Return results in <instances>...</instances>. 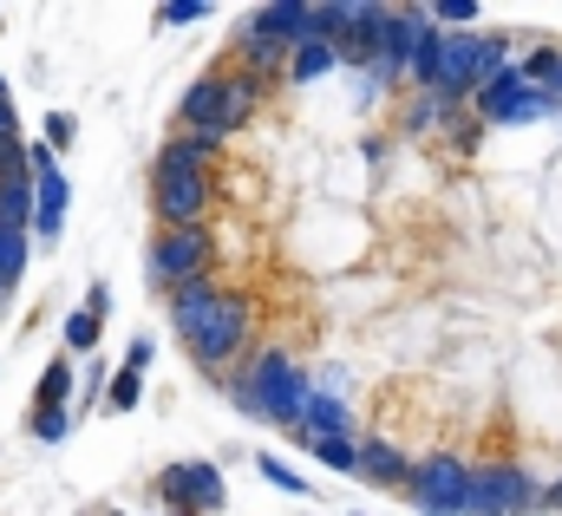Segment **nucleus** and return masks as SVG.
Returning <instances> with one entry per match:
<instances>
[{
    "mask_svg": "<svg viewBox=\"0 0 562 516\" xmlns=\"http://www.w3.org/2000/svg\"><path fill=\"white\" fill-rule=\"evenodd\" d=\"M256 105H262V79H249L243 66H210V72L183 92L177 125L190 131V137H203V144L223 150L236 131L256 119Z\"/></svg>",
    "mask_w": 562,
    "mask_h": 516,
    "instance_id": "nucleus-1",
    "label": "nucleus"
},
{
    "mask_svg": "<svg viewBox=\"0 0 562 516\" xmlns=\"http://www.w3.org/2000/svg\"><path fill=\"white\" fill-rule=\"evenodd\" d=\"M307 367L294 360V354H281V347H262V354H249L243 367H236V380H229V399H236V412H249V418H262V425H301V405H307Z\"/></svg>",
    "mask_w": 562,
    "mask_h": 516,
    "instance_id": "nucleus-2",
    "label": "nucleus"
},
{
    "mask_svg": "<svg viewBox=\"0 0 562 516\" xmlns=\"http://www.w3.org/2000/svg\"><path fill=\"white\" fill-rule=\"evenodd\" d=\"M249 334H256V301H249L243 288H223V294L210 301V314L183 334V347H190V360H196L203 373H223V367H236V360L249 354Z\"/></svg>",
    "mask_w": 562,
    "mask_h": 516,
    "instance_id": "nucleus-3",
    "label": "nucleus"
},
{
    "mask_svg": "<svg viewBox=\"0 0 562 516\" xmlns=\"http://www.w3.org/2000/svg\"><path fill=\"white\" fill-rule=\"evenodd\" d=\"M543 504V484L524 471V464H471V484H464V516H537Z\"/></svg>",
    "mask_w": 562,
    "mask_h": 516,
    "instance_id": "nucleus-4",
    "label": "nucleus"
},
{
    "mask_svg": "<svg viewBox=\"0 0 562 516\" xmlns=\"http://www.w3.org/2000/svg\"><path fill=\"white\" fill-rule=\"evenodd\" d=\"M150 491H157L164 516H216V511H229V484H223V471H216L210 458L164 464Z\"/></svg>",
    "mask_w": 562,
    "mask_h": 516,
    "instance_id": "nucleus-5",
    "label": "nucleus"
},
{
    "mask_svg": "<svg viewBox=\"0 0 562 516\" xmlns=\"http://www.w3.org/2000/svg\"><path fill=\"white\" fill-rule=\"evenodd\" d=\"M471 105H477V125H537V119L557 112V99L537 92V86L517 72V59H510L504 72H491V79L471 92Z\"/></svg>",
    "mask_w": 562,
    "mask_h": 516,
    "instance_id": "nucleus-6",
    "label": "nucleus"
},
{
    "mask_svg": "<svg viewBox=\"0 0 562 516\" xmlns=\"http://www.w3.org/2000/svg\"><path fill=\"white\" fill-rule=\"evenodd\" d=\"M210 256H216L210 229H157V236H150V249H144V281L170 294V288H183V281L210 274Z\"/></svg>",
    "mask_w": 562,
    "mask_h": 516,
    "instance_id": "nucleus-7",
    "label": "nucleus"
},
{
    "mask_svg": "<svg viewBox=\"0 0 562 516\" xmlns=\"http://www.w3.org/2000/svg\"><path fill=\"white\" fill-rule=\"evenodd\" d=\"M464 484H471V464L458 451H425L413 464L406 497H413L419 516H464Z\"/></svg>",
    "mask_w": 562,
    "mask_h": 516,
    "instance_id": "nucleus-8",
    "label": "nucleus"
},
{
    "mask_svg": "<svg viewBox=\"0 0 562 516\" xmlns=\"http://www.w3.org/2000/svg\"><path fill=\"white\" fill-rule=\"evenodd\" d=\"M150 210L157 229H210L216 177H150Z\"/></svg>",
    "mask_w": 562,
    "mask_h": 516,
    "instance_id": "nucleus-9",
    "label": "nucleus"
},
{
    "mask_svg": "<svg viewBox=\"0 0 562 516\" xmlns=\"http://www.w3.org/2000/svg\"><path fill=\"white\" fill-rule=\"evenodd\" d=\"M26 170H33V236H40V243H59L72 183H66V170H59V157H53L46 144H26Z\"/></svg>",
    "mask_w": 562,
    "mask_h": 516,
    "instance_id": "nucleus-10",
    "label": "nucleus"
},
{
    "mask_svg": "<svg viewBox=\"0 0 562 516\" xmlns=\"http://www.w3.org/2000/svg\"><path fill=\"white\" fill-rule=\"evenodd\" d=\"M360 484L373 491H406L413 484V451H400L393 438H360Z\"/></svg>",
    "mask_w": 562,
    "mask_h": 516,
    "instance_id": "nucleus-11",
    "label": "nucleus"
},
{
    "mask_svg": "<svg viewBox=\"0 0 562 516\" xmlns=\"http://www.w3.org/2000/svg\"><path fill=\"white\" fill-rule=\"evenodd\" d=\"M210 164H216V144H203V137L177 131V137H164V144H157L150 177H210Z\"/></svg>",
    "mask_w": 562,
    "mask_h": 516,
    "instance_id": "nucleus-12",
    "label": "nucleus"
},
{
    "mask_svg": "<svg viewBox=\"0 0 562 516\" xmlns=\"http://www.w3.org/2000/svg\"><path fill=\"white\" fill-rule=\"evenodd\" d=\"M294 431H307V438H353V405L340 392H307Z\"/></svg>",
    "mask_w": 562,
    "mask_h": 516,
    "instance_id": "nucleus-13",
    "label": "nucleus"
},
{
    "mask_svg": "<svg viewBox=\"0 0 562 516\" xmlns=\"http://www.w3.org/2000/svg\"><path fill=\"white\" fill-rule=\"evenodd\" d=\"M223 294V281L216 274H196V281H183V288H170V327H177V340L210 314V301Z\"/></svg>",
    "mask_w": 562,
    "mask_h": 516,
    "instance_id": "nucleus-14",
    "label": "nucleus"
},
{
    "mask_svg": "<svg viewBox=\"0 0 562 516\" xmlns=\"http://www.w3.org/2000/svg\"><path fill=\"white\" fill-rule=\"evenodd\" d=\"M0 229H26L33 236V170L0 177Z\"/></svg>",
    "mask_w": 562,
    "mask_h": 516,
    "instance_id": "nucleus-15",
    "label": "nucleus"
},
{
    "mask_svg": "<svg viewBox=\"0 0 562 516\" xmlns=\"http://www.w3.org/2000/svg\"><path fill=\"white\" fill-rule=\"evenodd\" d=\"M334 66H340V53H334L327 40H307V46L288 53V86H314V79H327Z\"/></svg>",
    "mask_w": 562,
    "mask_h": 516,
    "instance_id": "nucleus-16",
    "label": "nucleus"
},
{
    "mask_svg": "<svg viewBox=\"0 0 562 516\" xmlns=\"http://www.w3.org/2000/svg\"><path fill=\"white\" fill-rule=\"evenodd\" d=\"M294 438H301V451H307L314 464H327V471H340V478L360 471V438H307V431H294Z\"/></svg>",
    "mask_w": 562,
    "mask_h": 516,
    "instance_id": "nucleus-17",
    "label": "nucleus"
},
{
    "mask_svg": "<svg viewBox=\"0 0 562 516\" xmlns=\"http://www.w3.org/2000/svg\"><path fill=\"white\" fill-rule=\"evenodd\" d=\"M33 412H72V360H46L40 386H33Z\"/></svg>",
    "mask_w": 562,
    "mask_h": 516,
    "instance_id": "nucleus-18",
    "label": "nucleus"
},
{
    "mask_svg": "<svg viewBox=\"0 0 562 516\" xmlns=\"http://www.w3.org/2000/svg\"><path fill=\"white\" fill-rule=\"evenodd\" d=\"M26 256H33L26 229H0V301H7V288H20V274H26Z\"/></svg>",
    "mask_w": 562,
    "mask_h": 516,
    "instance_id": "nucleus-19",
    "label": "nucleus"
},
{
    "mask_svg": "<svg viewBox=\"0 0 562 516\" xmlns=\"http://www.w3.org/2000/svg\"><path fill=\"white\" fill-rule=\"evenodd\" d=\"M99 334H105V321H92L86 307H79V314H66V327H59L66 360H72V354H99Z\"/></svg>",
    "mask_w": 562,
    "mask_h": 516,
    "instance_id": "nucleus-20",
    "label": "nucleus"
},
{
    "mask_svg": "<svg viewBox=\"0 0 562 516\" xmlns=\"http://www.w3.org/2000/svg\"><path fill=\"white\" fill-rule=\"evenodd\" d=\"M138 399H144V373H112L105 380V412H138Z\"/></svg>",
    "mask_w": 562,
    "mask_h": 516,
    "instance_id": "nucleus-21",
    "label": "nucleus"
},
{
    "mask_svg": "<svg viewBox=\"0 0 562 516\" xmlns=\"http://www.w3.org/2000/svg\"><path fill=\"white\" fill-rule=\"evenodd\" d=\"M256 464H262V478H269L276 491H288V497H307V478H301V471H288V464H281L276 451H262Z\"/></svg>",
    "mask_w": 562,
    "mask_h": 516,
    "instance_id": "nucleus-22",
    "label": "nucleus"
},
{
    "mask_svg": "<svg viewBox=\"0 0 562 516\" xmlns=\"http://www.w3.org/2000/svg\"><path fill=\"white\" fill-rule=\"evenodd\" d=\"M210 13V0H170V7H157V26H196Z\"/></svg>",
    "mask_w": 562,
    "mask_h": 516,
    "instance_id": "nucleus-23",
    "label": "nucleus"
},
{
    "mask_svg": "<svg viewBox=\"0 0 562 516\" xmlns=\"http://www.w3.org/2000/svg\"><path fill=\"white\" fill-rule=\"evenodd\" d=\"M66 431H72V412H33V438L40 445H59Z\"/></svg>",
    "mask_w": 562,
    "mask_h": 516,
    "instance_id": "nucleus-24",
    "label": "nucleus"
},
{
    "mask_svg": "<svg viewBox=\"0 0 562 516\" xmlns=\"http://www.w3.org/2000/svg\"><path fill=\"white\" fill-rule=\"evenodd\" d=\"M438 119H451V105H438V99H413V105H406V131H425V125H438Z\"/></svg>",
    "mask_w": 562,
    "mask_h": 516,
    "instance_id": "nucleus-25",
    "label": "nucleus"
},
{
    "mask_svg": "<svg viewBox=\"0 0 562 516\" xmlns=\"http://www.w3.org/2000/svg\"><path fill=\"white\" fill-rule=\"evenodd\" d=\"M72 112H46V137H40V144H46V150H53V157H59V150H66V144H72Z\"/></svg>",
    "mask_w": 562,
    "mask_h": 516,
    "instance_id": "nucleus-26",
    "label": "nucleus"
},
{
    "mask_svg": "<svg viewBox=\"0 0 562 516\" xmlns=\"http://www.w3.org/2000/svg\"><path fill=\"white\" fill-rule=\"evenodd\" d=\"M26 170V137H0V177Z\"/></svg>",
    "mask_w": 562,
    "mask_h": 516,
    "instance_id": "nucleus-27",
    "label": "nucleus"
},
{
    "mask_svg": "<svg viewBox=\"0 0 562 516\" xmlns=\"http://www.w3.org/2000/svg\"><path fill=\"white\" fill-rule=\"evenodd\" d=\"M86 314H92V321H105V314H112V288H105V281H92V288H86Z\"/></svg>",
    "mask_w": 562,
    "mask_h": 516,
    "instance_id": "nucleus-28",
    "label": "nucleus"
},
{
    "mask_svg": "<svg viewBox=\"0 0 562 516\" xmlns=\"http://www.w3.org/2000/svg\"><path fill=\"white\" fill-rule=\"evenodd\" d=\"M150 354H157V347H150V334H138V340L125 347V373H144V367H150Z\"/></svg>",
    "mask_w": 562,
    "mask_h": 516,
    "instance_id": "nucleus-29",
    "label": "nucleus"
},
{
    "mask_svg": "<svg viewBox=\"0 0 562 516\" xmlns=\"http://www.w3.org/2000/svg\"><path fill=\"white\" fill-rule=\"evenodd\" d=\"M0 137H20V112H13V92H7V79H0Z\"/></svg>",
    "mask_w": 562,
    "mask_h": 516,
    "instance_id": "nucleus-30",
    "label": "nucleus"
},
{
    "mask_svg": "<svg viewBox=\"0 0 562 516\" xmlns=\"http://www.w3.org/2000/svg\"><path fill=\"white\" fill-rule=\"evenodd\" d=\"M537 511H562V478L550 484V491H543V504H537Z\"/></svg>",
    "mask_w": 562,
    "mask_h": 516,
    "instance_id": "nucleus-31",
    "label": "nucleus"
},
{
    "mask_svg": "<svg viewBox=\"0 0 562 516\" xmlns=\"http://www.w3.org/2000/svg\"><path fill=\"white\" fill-rule=\"evenodd\" d=\"M105 516H125V511H105Z\"/></svg>",
    "mask_w": 562,
    "mask_h": 516,
    "instance_id": "nucleus-32",
    "label": "nucleus"
},
{
    "mask_svg": "<svg viewBox=\"0 0 562 516\" xmlns=\"http://www.w3.org/2000/svg\"><path fill=\"white\" fill-rule=\"evenodd\" d=\"M0 26H7V13H0Z\"/></svg>",
    "mask_w": 562,
    "mask_h": 516,
    "instance_id": "nucleus-33",
    "label": "nucleus"
}]
</instances>
